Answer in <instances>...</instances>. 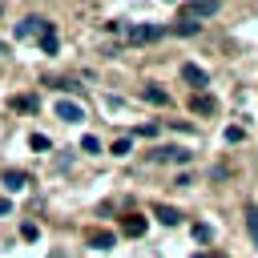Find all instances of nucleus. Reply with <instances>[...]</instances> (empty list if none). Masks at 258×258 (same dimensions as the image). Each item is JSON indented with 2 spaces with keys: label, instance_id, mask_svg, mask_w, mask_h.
<instances>
[{
  "label": "nucleus",
  "instance_id": "14",
  "mask_svg": "<svg viewBox=\"0 0 258 258\" xmlns=\"http://www.w3.org/2000/svg\"><path fill=\"white\" fill-rule=\"evenodd\" d=\"M89 242H93L97 250H109V246L117 242V234H109V230H97V234H89Z\"/></svg>",
  "mask_w": 258,
  "mask_h": 258
},
{
  "label": "nucleus",
  "instance_id": "6",
  "mask_svg": "<svg viewBox=\"0 0 258 258\" xmlns=\"http://www.w3.org/2000/svg\"><path fill=\"white\" fill-rule=\"evenodd\" d=\"M56 117L60 121H85V109L77 101H56Z\"/></svg>",
  "mask_w": 258,
  "mask_h": 258
},
{
  "label": "nucleus",
  "instance_id": "19",
  "mask_svg": "<svg viewBox=\"0 0 258 258\" xmlns=\"http://www.w3.org/2000/svg\"><path fill=\"white\" fill-rule=\"evenodd\" d=\"M48 145H52V141H48L44 133H32V149H48Z\"/></svg>",
  "mask_w": 258,
  "mask_h": 258
},
{
  "label": "nucleus",
  "instance_id": "7",
  "mask_svg": "<svg viewBox=\"0 0 258 258\" xmlns=\"http://www.w3.org/2000/svg\"><path fill=\"white\" fill-rule=\"evenodd\" d=\"M40 52H48V56L56 52V28H52V20L40 24Z\"/></svg>",
  "mask_w": 258,
  "mask_h": 258
},
{
  "label": "nucleus",
  "instance_id": "1",
  "mask_svg": "<svg viewBox=\"0 0 258 258\" xmlns=\"http://www.w3.org/2000/svg\"><path fill=\"white\" fill-rule=\"evenodd\" d=\"M161 36H165V24H129L125 28L129 44H149V40H161Z\"/></svg>",
  "mask_w": 258,
  "mask_h": 258
},
{
  "label": "nucleus",
  "instance_id": "13",
  "mask_svg": "<svg viewBox=\"0 0 258 258\" xmlns=\"http://www.w3.org/2000/svg\"><path fill=\"white\" fill-rule=\"evenodd\" d=\"M198 28H202V24H198V20H194V16H181V20H177V24H173V32H177V36H194V32H198Z\"/></svg>",
  "mask_w": 258,
  "mask_h": 258
},
{
  "label": "nucleus",
  "instance_id": "21",
  "mask_svg": "<svg viewBox=\"0 0 258 258\" xmlns=\"http://www.w3.org/2000/svg\"><path fill=\"white\" fill-rule=\"evenodd\" d=\"M4 214H12V202H8V198H0V218H4Z\"/></svg>",
  "mask_w": 258,
  "mask_h": 258
},
{
  "label": "nucleus",
  "instance_id": "10",
  "mask_svg": "<svg viewBox=\"0 0 258 258\" xmlns=\"http://www.w3.org/2000/svg\"><path fill=\"white\" fill-rule=\"evenodd\" d=\"M4 185H8V189H24V185H28V173H24V169H8V173H4Z\"/></svg>",
  "mask_w": 258,
  "mask_h": 258
},
{
  "label": "nucleus",
  "instance_id": "9",
  "mask_svg": "<svg viewBox=\"0 0 258 258\" xmlns=\"http://www.w3.org/2000/svg\"><path fill=\"white\" fill-rule=\"evenodd\" d=\"M153 218H157L161 226H177V222H181V214H177L173 206H157V210H153Z\"/></svg>",
  "mask_w": 258,
  "mask_h": 258
},
{
  "label": "nucleus",
  "instance_id": "4",
  "mask_svg": "<svg viewBox=\"0 0 258 258\" xmlns=\"http://www.w3.org/2000/svg\"><path fill=\"white\" fill-rule=\"evenodd\" d=\"M222 4H214V0H202V4H181V16H194V20H202V16H214Z\"/></svg>",
  "mask_w": 258,
  "mask_h": 258
},
{
  "label": "nucleus",
  "instance_id": "11",
  "mask_svg": "<svg viewBox=\"0 0 258 258\" xmlns=\"http://www.w3.org/2000/svg\"><path fill=\"white\" fill-rule=\"evenodd\" d=\"M246 230H250V242L258 246V206H254V202L246 206Z\"/></svg>",
  "mask_w": 258,
  "mask_h": 258
},
{
  "label": "nucleus",
  "instance_id": "8",
  "mask_svg": "<svg viewBox=\"0 0 258 258\" xmlns=\"http://www.w3.org/2000/svg\"><path fill=\"white\" fill-rule=\"evenodd\" d=\"M149 105H169V93L161 89V85H145V93H141Z\"/></svg>",
  "mask_w": 258,
  "mask_h": 258
},
{
  "label": "nucleus",
  "instance_id": "22",
  "mask_svg": "<svg viewBox=\"0 0 258 258\" xmlns=\"http://www.w3.org/2000/svg\"><path fill=\"white\" fill-rule=\"evenodd\" d=\"M194 258H210V254H194Z\"/></svg>",
  "mask_w": 258,
  "mask_h": 258
},
{
  "label": "nucleus",
  "instance_id": "3",
  "mask_svg": "<svg viewBox=\"0 0 258 258\" xmlns=\"http://www.w3.org/2000/svg\"><path fill=\"white\" fill-rule=\"evenodd\" d=\"M145 230H149V222H145L141 214H125V222H121V234H125V238H141Z\"/></svg>",
  "mask_w": 258,
  "mask_h": 258
},
{
  "label": "nucleus",
  "instance_id": "2",
  "mask_svg": "<svg viewBox=\"0 0 258 258\" xmlns=\"http://www.w3.org/2000/svg\"><path fill=\"white\" fill-rule=\"evenodd\" d=\"M181 81L194 85V89H206V85H210V73L198 69V64H181Z\"/></svg>",
  "mask_w": 258,
  "mask_h": 258
},
{
  "label": "nucleus",
  "instance_id": "17",
  "mask_svg": "<svg viewBox=\"0 0 258 258\" xmlns=\"http://www.w3.org/2000/svg\"><path fill=\"white\" fill-rule=\"evenodd\" d=\"M12 109H36V97H12Z\"/></svg>",
  "mask_w": 258,
  "mask_h": 258
},
{
  "label": "nucleus",
  "instance_id": "23",
  "mask_svg": "<svg viewBox=\"0 0 258 258\" xmlns=\"http://www.w3.org/2000/svg\"><path fill=\"white\" fill-rule=\"evenodd\" d=\"M0 56H4V40H0Z\"/></svg>",
  "mask_w": 258,
  "mask_h": 258
},
{
  "label": "nucleus",
  "instance_id": "5",
  "mask_svg": "<svg viewBox=\"0 0 258 258\" xmlns=\"http://www.w3.org/2000/svg\"><path fill=\"white\" fill-rule=\"evenodd\" d=\"M189 109H194V113H202V117H210V113L218 109V101H214L210 93H194V97H189Z\"/></svg>",
  "mask_w": 258,
  "mask_h": 258
},
{
  "label": "nucleus",
  "instance_id": "18",
  "mask_svg": "<svg viewBox=\"0 0 258 258\" xmlns=\"http://www.w3.org/2000/svg\"><path fill=\"white\" fill-rule=\"evenodd\" d=\"M81 149H85V153H101V141H97V137H81Z\"/></svg>",
  "mask_w": 258,
  "mask_h": 258
},
{
  "label": "nucleus",
  "instance_id": "16",
  "mask_svg": "<svg viewBox=\"0 0 258 258\" xmlns=\"http://www.w3.org/2000/svg\"><path fill=\"white\" fill-rule=\"evenodd\" d=\"M129 149H133V141H129V137H117V141H113V153H117V157H125Z\"/></svg>",
  "mask_w": 258,
  "mask_h": 258
},
{
  "label": "nucleus",
  "instance_id": "15",
  "mask_svg": "<svg viewBox=\"0 0 258 258\" xmlns=\"http://www.w3.org/2000/svg\"><path fill=\"white\" fill-rule=\"evenodd\" d=\"M194 238H198V242H210V238H214V230H210L206 222H194Z\"/></svg>",
  "mask_w": 258,
  "mask_h": 258
},
{
  "label": "nucleus",
  "instance_id": "12",
  "mask_svg": "<svg viewBox=\"0 0 258 258\" xmlns=\"http://www.w3.org/2000/svg\"><path fill=\"white\" fill-rule=\"evenodd\" d=\"M40 24H44V20H36V16H24V20L16 24V36H32V32H40Z\"/></svg>",
  "mask_w": 258,
  "mask_h": 258
},
{
  "label": "nucleus",
  "instance_id": "20",
  "mask_svg": "<svg viewBox=\"0 0 258 258\" xmlns=\"http://www.w3.org/2000/svg\"><path fill=\"white\" fill-rule=\"evenodd\" d=\"M36 234H40V230H36V226H32V222H24V226H20V238H28V242H32V238H36Z\"/></svg>",
  "mask_w": 258,
  "mask_h": 258
}]
</instances>
